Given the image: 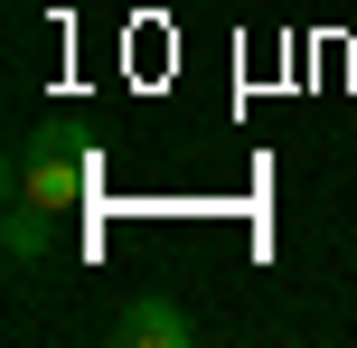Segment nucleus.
<instances>
[{
  "label": "nucleus",
  "mask_w": 357,
  "mask_h": 348,
  "mask_svg": "<svg viewBox=\"0 0 357 348\" xmlns=\"http://www.w3.org/2000/svg\"><path fill=\"white\" fill-rule=\"evenodd\" d=\"M10 198H38V207H85L94 198V151L75 142V132H56V123H29L10 142Z\"/></svg>",
  "instance_id": "1"
},
{
  "label": "nucleus",
  "mask_w": 357,
  "mask_h": 348,
  "mask_svg": "<svg viewBox=\"0 0 357 348\" xmlns=\"http://www.w3.org/2000/svg\"><path fill=\"white\" fill-rule=\"evenodd\" d=\"M56 207H38V198H10V217H0V245H10V264H47L56 255Z\"/></svg>",
  "instance_id": "3"
},
{
  "label": "nucleus",
  "mask_w": 357,
  "mask_h": 348,
  "mask_svg": "<svg viewBox=\"0 0 357 348\" xmlns=\"http://www.w3.org/2000/svg\"><path fill=\"white\" fill-rule=\"evenodd\" d=\"M104 339L113 348H197V311L169 301V292H132L123 311L104 320Z\"/></svg>",
  "instance_id": "2"
}]
</instances>
